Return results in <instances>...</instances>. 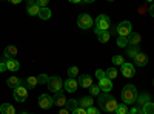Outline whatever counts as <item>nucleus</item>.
<instances>
[{"label":"nucleus","mask_w":154,"mask_h":114,"mask_svg":"<svg viewBox=\"0 0 154 114\" xmlns=\"http://www.w3.org/2000/svg\"><path fill=\"white\" fill-rule=\"evenodd\" d=\"M134 72H136L134 65H131V63H123V65H122V74L125 75V77H128V79L133 77Z\"/></svg>","instance_id":"ddd939ff"},{"label":"nucleus","mask_w":154,"mask_h":114,"mask_svg":"<svg viewBox=\"0 0 154 114\" xmlns=\"http://www.w3.org/2000/svg\"><path fill=\"white\" fill-rule=\"evenodd\" d=\"M148 99H149V97H148V94H142V96H139V99H137V100H139V105H142V106H143L146 102H149Z\"/></svg>","instance_id":"2f4dec72"},{"label":"nucleus","mask_w":154,"mask_h":114,"mask_svg":"<svg viewBox=\"0 0 154 114\" xmlns=\"http://www.w3.org/2000/svg\"><path fill=\"white\" fill-rule=\"evenodd\" d=\"M12 94H14V99L17 100V102H25L26 97H28V88H25L23 85H20V86L16 88Z\"/></svg>","instance_id":"6e6552de"},{"label":"nucleus","mask_w":154,"mask_h":114,"mask_svg":"<svg viewBox=\"0 0 154 114\" xmlns=\"http://www.w3.org/2000/svg\"><path fill=\"white\" fill-rule=\"evenodd\" d=\"M0 71H6V63L5 62L0 63Z\"/></svg>","instance_id":"79ce46f5"},{"label":"nucleus","mask_w":154,"mask_h":114,"mask_svg":"<svg viewBox=\"0 0 154 114\" xmlns=\"http://www.w3.org/2000/svg\"><path fill=\"white\" fill-rule=\"evenodd\" d=\"M2 62H5V63H6V69H8V71H11V72H16V71L20 68V63H19L14 57H3V59H2Z\"/></svg>","instance_id":"1a4fd4ad"},{"label":"nucleus","mask_w":154,"mask_h":114,"mask_svg":"<svg viewBox=\"0 0 154 114\" xmlns=\"http://www.w3.org/2000/svg\"><path fill=\"white\" fill-rule=\"evenodd\" d=\"M96 77H97L99 80H102V79H105V77H106V72H105V71H102V69H97V71H96Z\"/></svg>","instance_id":"c9c22d12"},{"label":"nucleus","mask_w":154,"mask_h":114,"mask_svg":"<svg viewBox=\"0 0 154 114\" xmlns=\"http://www.w3.org/2000/svg\"><path fill=\"white\" fill-rule=\"evenodd\" d=\"M53 100H54V105L62 106V108H65V106H66V103H68V99L65 97V93H63V91L56 93V96L53 97Z\"/></svg>","instance_id":"9d476101"},{"label":"nucleus","mask_w":154,"mask_h":114,"mask_svg":"<svg viewBox=\"0 0 154 114\" xmlns=\"http://www.w3.org/2000/svg\"><path fill=\"white\" fill-rule=\"evenodd\" d=\"M140 40H142V37H140V34H133L128 37V46H137L140 43Z\"/></svg>","instance_id":"aec40b11"},{"label":"nucleus","mask_w":154,"mask_h":114,"mask_svg":"<svg viewBox=\"0 0 154 114\" xmlns=\"http://www.w3.org/2000/svg\"><path fill=\"white\" fill-rule=\"evenodd\" d=\"M77 25H79V28H82V29H89L94 25V20L89 14H85L83 12V14H80L79 19H77Z\"/></svg>","instance_id":"39448f33"},{"label":"nucleus","mask_w":154,"mask_h":114,"mask_svg":"<svg viewBox=\"0 0 154 114\" xmlns=\"http://www.w3.org/2000/svg\"><path fill=\"white\" fill-rule=\"evenodd\" d=\"M35 2H37L38 8H46V5H48V0H35Z\"/></svg>","instance_id":"ea45409f"},{"label":"nucleus","mask_w":154,"mask_h":114,"mask_svg":"<svg viewBox=\"0 0 154 114\" xmlns=\"http://www.w3.org/2000/svg\"><path fill=\"white\" fill-rule=\"evenodd\" d=\"M0 112L2 114H16V109L11 103H2L0 105Z\"/></svg>","instance_id":"4be33fe9"},{"label":"nucleus","mask_w":154,"mask_h":114,"mask_svg":"<svg viewBox=\"0 0 154 114\" xmlns=\"http://www.w3.org/2000/svg\"><path fill=\"white\" fill-rule=\"evenodd\" d=\"M112 62H114V65H120V66H122L123 63H125L122 56H114V57H112Z\"/></svg>","instance_id":"f704fd0d"},{"label":"nucleus","mask_w":154,"mask_h":114,"mask_svg":"<svg viewBox=\"0 0 154 114\" xmlns=\"http://www.w3.org/2000/svg\"><path fill=\"white\" fill-rule=\"evenodd\" d=\"M51 9L49 8H40V12H38V17H40L42 20H49L51 19Z\"/></svg>","instance_id":"5701e85b"},{"label":"nucleus","mask_w":154,"mask_h":114,"mask_svg":"<svg viewBox=\"0 0 154 114\" xmlns=\"http://www.w3.org/2000/svg\"><path fill=\"white\" fill-rule=\"evenodd\" d=\"M26 12L29 16H38V12H40V8L37 6V2L35 0H29L28 5H26Z\"/></svg>","instance_id":"f8f14e48"},{"label":"nucleus","mask_w":154,"mask_h":114,"mask_svg":"<svg viewBox=\"0 0 154 114\" xmlns=\"http://www.w3.org/2000/svg\"><path fill=\"white\" fill-rule=\"evenodd\" d=\"M17 51H19V49H17L14 45H9V46H6V49H5L3 57H12V56L17 54Z\"/></svg>","instance_id":"b1692460"},{"label":"nucleus","mask_w":154,"mask_h":114,"mask_svg":"<svg viewBox=\"0 0 154 114\" xmlns=\"http://www.w3.org/2000/svg\"><path fill=\"white\" fill-rule=\"evenodd\" d=\"M71 114H86V109H85V108H80V106H77Z\"/></svg>","instance_id":"58836bf2"},{"label":"nucleus","mask_w":154,"mask_h":114,"mask_svg":"<svg viewBox=\"0 0 154 114\" xmlns=\"http://www.w3.org/2000/svg\"><path fill=\"white\" fill-rule=\"evenodd\" d=\"M128 45V39H125V37H119L117 39V46L119 48H125Z\"/></svg>","instance_id":"72a5a7b5"},{"label":"nucleus","mask_w":154,"mask_h":114,"mask_svg":"<svg viewBox=\"0 0 154 114\" xmlns=\"http://www.w3.org/2000/svg\"><path fill=\"white\" fill-rule=\"evenodd\" d=\"M62 88H63V82H62L60 77H57V75H54V77H49V80H48V90H49V91L59 93V91H62Z\"/></svg>","instance_id":"423d86ee"},{"label":"nucleus","mask_w":154,"mask_h":114,"mask_svg":"<svg viewBox=\"0 0 154 114\" xmlns=\"http://www.w3.org/2000/svg\"><path fill=\"white\" fill-rule=\"evenodd\" d=\"M134 62H136V65H137V66H145L146 63H148V56H146L145 53L140 51V53L134 57Z\"/></svg>","instance_id":"dca6fc26"},{"label":"nucleus","mask_w":154,"mask_h":114,"mask_svg":"<svg viewBox=\"0 0 154 114\" xmlns=\"http://www.w3.org/2000/svg\"><path fill=\"white\" fill-rule=\"evenodd\" d=\"M79 85L82 88H91L93 86V79L86 74H82V75H79Z\"/></svg>","instance_id":"4468645a"},{"label":"nucleus","mask_w":154,"mask_h":114,"mask_svg":"<svg viewBox=\"0 0 154 114\" xmlns=\"http://www.w3.org/2000/svg\"><path fill=\"white\" fill-rule=\"evenodd\" d=\"M86 114H100V111L94 106H89V108H86Z\"/></svg>","instance_id":"4c0bfd02"},{"label":"nucleus","mask_w":154,"mask_h":114,"mask_svg":"<svg viewBox=\"0 0 154 114\" xmlns=\"http://www.w3.org/2000/svg\"><path fill=\"white\" fill-rule=\"evenodd\" d=\"M142 111H143V114H154V102H146L143 106H142Z\"/></svg>","instance_id":"393cba45"},{"label":"nucleus","mask_w":154,"mask_h":114,"mask_svg":"<svg viewBox=\"0 0 154 114\" xmlns=\"http://www.w3.org/2000/svg\"><path fill=\"white\" fill-rule=\"evenodd\" d=\"M54 105V100L51 96L48 94H42L40 97H38V106H40L42 109H49V108H53Z\"/></svg>","instance_id":"0eeeda50"},{"label":"nucleus","mask_w":154,"mask_h":114,"mask_svg":"<svg viewBox=\"0 0 154 114\" xmlns=\"http://www.w3.org/2000/svg\"><path fill=\"white\" fill-rule=\"evenodd\" d=\"M122 100L125 105H133L137 100V91L134 85H126L122 90Z\"/></svg>","instance_id":"f03ea898"},{"label":"nucleus","mask_w":154,"mask_h":114,"mask_svg":"<svg viewBox=\"0 0 154 114\" xmlns=\"http://www.w3.org/2000/svg\"><path fill=\"white\" fill-rule=\"evenodd\" d=\"M63 88H65L66 93H74V91H77V80H75V79H68V80H65V85H63Z\"/></svg>","instance_id":"2eb2a0df"},{"label":"nucleus","mask_w":154,"mask_h":114,"mask_svg":"<svg viewBox=\"0 0 154 114\" xmlns=\"http://www.w3.org/2000/svg\"><path fill=\"white\" fill-rule=\"evenodd\" d=\"M93 102H94V99L93 97H89V96H85L79 100V106L80 108H89V106H93Z\"/></svg>","instance_id":"a211bd4d"},{"label":"nucleus","mask_w":154,"mask_h":114,"mask_svg":"<svg viewBox=\"0 0 154 114\" xmlns=\"http://www.w3.org/2000/svg\"><path fill=\"white\" fill-rule=\"evenodd\" d=\"M59 114H71V111H69L68 108H62V109L59 111Z\"/></svg>","instance_id":"a19ab883"},{"label":"nucleus","mask_w":154,"mask_h":114,"mask_svg":"<svg viewBox=\"0 0 154 114\" xmlns=\"http://www.w3.org/2000/svg\"><path fill=\"white\" fill-rule=\"evenodd\" d=\"M89 93H91V96H94V97H99L100 96V88H99V85L97 86H91V88H89Z\"/></svg>","instance_id":"c756f323"},{"label":"nucleus","mask_w":154,"mask_h":114,"mask_svg":"<svg viewBox=\"0 0 154 114\" xmlns=\"http://www.w3.org/2000/svg\"><path fill=\"white\" fill-rule=\"evenodd\" d=\"M77 74H79V68H77V66H71V68L68 69V75H69V79L77 77Z\"/></svg>","instance_id":"c85d7f7f"},{"label":"nucleus","mask_w":154,"mask_h":114,"mask_svg":"<svg viewBox=\"0 0 154 114\" xmlns=\"http://www.w3.org/2000/svg\"><path fill=\"white\" fill-rule=\"evenodd\" d=\"M114 32H117L119 37H125V39H128V37L131 35V32H133V25L128 22V20L120 22V23L117 25V28L114 29Z\"/></svg>","instance_id":"7ed1b4c3"},{"label":"nucleus","mask_w":154,"mask_h":114,"mask_svg":"<svg viewBox=\"0 0 154 114\" xmlns=\"http://www.w3.org/2000/svg\"><path fill=\"white\" fill-rule=\"evenodd\" d=\"M105 72H106V77H108L109 80H112V79L117 77V69H116V68H109V69H106Z\"/></svg>","instance_id":"bb28decb"},{"label":"nucleus","mask_w":154,"mask_h":114,"mask_svg":"<svg viewBox=\"0 0 154 114\" xmlns=\"http://www.w3.org/2000/svg\"><path fill=\"white\" fill-rule=\"evenodd\" d=\"M139 46H128V56H130L131 59H134L137 54H139Z\"/></svg>","instance_id":"a878e982"},{"label":"nucleus","mask_w":154,"mask_h":114,"mask_svg":"<svg viewBox=\"0 0 154 114\" xmlns=\"http://www.w3.org/2000/svg\"><path fill=\"white\" fill-rule=\"evenodd\" d=\"M149 14L154 17V5H151V8H149Z\"/></svg>","instance_id":"37998d69"},{"label":"nucleus","mask_w":154,"mask_h":114,"mask_svg":"<svg viewBox=\"0 0 154 114\" xmlns=\"http://www.w3.org/2000/svg\"><path fill=\"white\" fill-rule=\"evenodd\" d=\"M37 80H38V83H40V85H43V83H46V85H48V80H49V77H48L46 74H40V75L37 77Z\"/></svg>","instance_id":"473e14b6"},{"label":"nucleus","mask_w":154,"mask_h":114,"mask_svg":"<svg viewBox=\"0 0 154 114\" xmlns=\"http://www.w3.org/2000/svg\"><path fill=\"white\" fill-rule=\"evenodd\" d=\"M96 34H97V39H99L100 43H106L109 40V37H111L109 31H97Z\"/></svg>","instance_id":"412c9836"},{"label":"nucleus","mask_w":154,"mask_h":114,"mask_svg":"<svg viewBox=\"0 0 154 114\" xmlns=\"http://www.w3.org/2000/svg\"><path fill=\"white\" fill-rule=\"evenodd\" d=\"M65 108H68V109H69V111L72 112V111H74V109L77 108V100H74V99H69V100H68V103H66V106H65Z\"/></svg>","instance_id":"cd10ccee"},{"label":"nucleus","mask_w":154,"mask_h":114,"mask_svg":"<svg viewBox=\"0 0 154 114\" xmlns=\"http://www.w3.org/2000/svg\"><path fill=\"white\" fill-rule=\"evenodd\" d=\"M128 114H131V112H128Z\"/></svg>","instance_id":"49530a36"},{"label":"nucleus","mask_w":154,"mask_h":114,"mask_svg":"<svg viewBox=\"0 0 154 114\" xmlns=\"http://www.w3.org/2000/svg\"><path fill=\"white\" fill-rule=\"evenodd\" d=\"M97 102H99V106L106 112H116V109L119 106L117 100H116L109 93H102L97 99Z\"/></svg>","instance_id":"f257e3e1"},{"label":"nucleus","mask_w":154,"mask_h":114,"mask_svg":"<svg viewBox=\"0 0 154 114\" xmlns=\"http://www.w3.org/2000/svg\"><path fill=\"white\" fill-rule=\"evenodd\" d=\"M6 85L9 88H12V90H16L17 86L22 85V80L19 77H16V75H11V77H8V80H6Z\"/></svg>","instance_id":"6ab92c4d"},{"label":"nucleus","mask_w":154,"mask_h":114,"mask_svg":"<svg viewBox=\"0 0 154 114\" xmlns=\"http://www.w3.org/2000/svg\"><path fill=\"white\" fill-rule=\"evenodd\" d=\"M37 85H38V80H37V77H34V75H29V77H26L25 82H23V86L25 88L28 86V90H32V88H35Z\"/></svg>","instance_id":"f3484780"},{"label":"nucleus","mask_w":154,"mask_h":114,"mask_svg":"<svg viewBox=\"0 0 154 114\" xmlns=\"http://www.w3.org/2000/svg\"><path fill=\"white\" fill-rule=\"evenodd\" d=\"M116 114H128V108H126V105H125V103L119 105L117 109H116Z\"/></svg>","instance_id":"7c9ffc66"},{"label":"nucleus","mask_w":154,"mask_h":114,"mask_svg":"<svg viewBox=\"0 0 154 114\" xmlns=\"http://www.w3.org/2000/svg\"><path fill=\"white\" fill-rule=\"evenodd\" d=\"M152 85H154V80H152Z\"/></svg>","instance_id":"a18cd8bd"},{"label":"nucleus","mask_w":154,"mask_h":114,"mask_svg":"<svg viewBox=\"0 0 154 114\" xmlns=\"http://www.w3.org/2000/svg\"><path fill=\"white\" fill-rule=\"evenodd\" d=\"M99 88H100L102 93H109L112 90V80H109L108 77L99 80Z\"/></svg>","instance_id":"9b49d317"},{"label":"nucleus","mask_w":154,"mask_h":114,"mask_svg":"<svg viewBox=\"0 0 154 114\" xmlns=\"http://www.w3.org/2000/svg\"><path fill=\"white\" fill-rule=\"evenodd\" d=\"M149 8H151V3H146V5H143V6H140V8H139V14H145L146 9H149Z\"/></svg>","instance_id":"e433bc0d"},{"label":"nucleus","mask_w":154,"mask_h":114,"mask_svg":"<svg viewBox=\"0 0 154 114\" xmlns=\"http://www.w3.org/2000/svg\"><path fill=\"white\" fill-rule=\"evenodd\" d=\"M20 114H28V112H26V111H22V112H20Z\"/></svg>","instance_id":"c03bdc74"},{"label":"nucleus","mask_w":154,"mask_h":114,"mask_svg":"<svg viewBox=\"0 0 154 114\" xmlns=\"http://www.w3.org/2000/svg\"><path fill=\"white\" fill-rule=\"evenodd\" d=\"M94 25H96V29H94V32H97V31H108L109 29V17L106 16V14H100L97 19H96V22H94Z\"/></svg>","instance_id":"20e7f679"}]
</instances>
